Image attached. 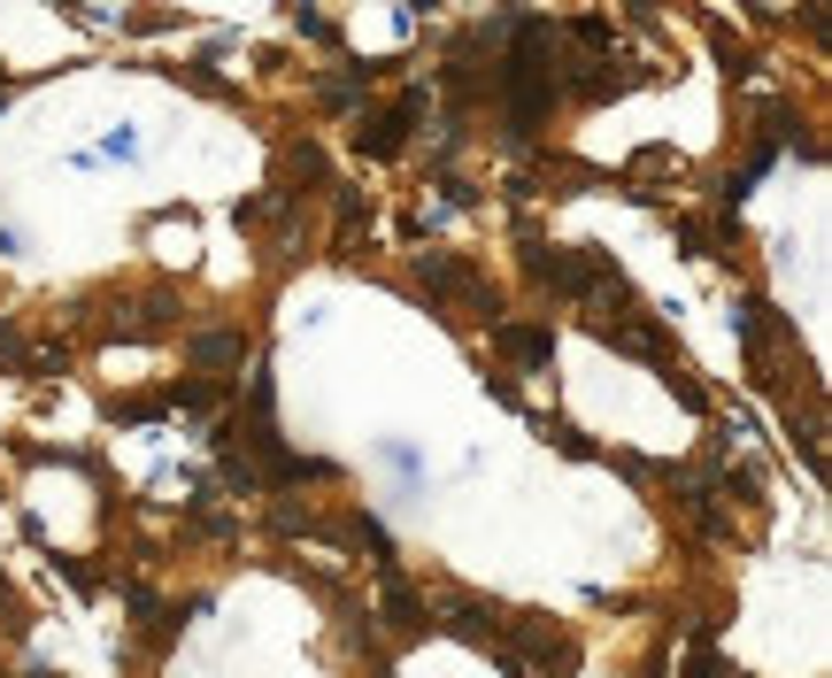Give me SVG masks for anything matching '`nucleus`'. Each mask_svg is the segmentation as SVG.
<instances>
[{"label":"nucleus","mask_w":832,"mask_h":678,"mask_svg":"<svg viewBox=\"0 0 832 678\" xmlns=\"http://www.w3.org/2000/svg\"><path fill=\"white\" fill-rule=\"evenodd\" d=\"M417 109H424V101H417V93H401V101H393L386 116H370V124H362L355 140H362L370 155H401V140H409V124H417Z\"/></svg>","instance_id":"f257e3e1"},{"label":"nucleus","mask_w":832,"mask_h":678,"mask_svg":"<svg viewBox=\"0 0 832 678\" xmlns=\"http://www.w3.org/2000/svg\"><path fill=\"white\" fill-rule=\"evenodd\" d=\"M501 347H509V355H524V362H547V355H555V339L532 332V325H501Z\"/></svg>","instance_id":"f03ea898"},{"label":"nucleus","mask_w":832,"mask_h":678,"mask_svg":"<svg viewBox=\"0 0 832 678\" xmlns=\"http://www.w3.org/2000/svg\"><path fill=\"white\" fill-rule=\"evenodd\" d=\"M193 362H247V339L239 332H208V339H193Z\"/></svg>","instance_id":"7ed1b4c3"}]
</instances>
